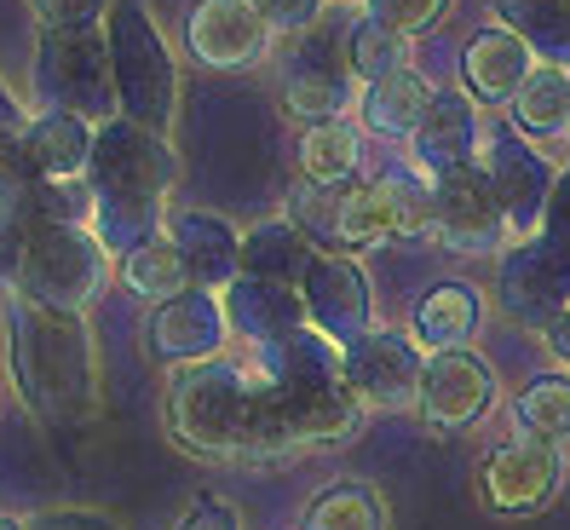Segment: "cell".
<instances>
[{
	"label": "cell",
	"mask_w": 570,
	"mask_h": 530,
	"mask_svg": "<svg viewBox=\"0 0 570 530\" xmlns=\"http://www.w3.org/2000/svg\"><path fill=\"white\" fill-rule=\"evenodd\" d=\"M352 7H363V0H352Z\"/></svg>",
	"instance_id": "obj_41"
},
{
	"label": "cell",
	"mask_w": 570,
	"mask_h": 530,
	"mask_svg": "<svg viewBox=\"0 0 570 530\" xmlns=\"http://www.w3.org/2000/svg\"><path fill=\"white\" fill-rule=\"evenodd\" d=\"M548 352H553L559 363H570V312H559V317L548 323Z\"/></svg>",
	"instance_id": "obj_38"
},
{
	"label": "cell",
	"mask_w": 570,
	"mask_h": 530,
	"mask_svg": "<svg viewBox=\"0 0 570 530\" xmlns=\"http://www.w3.org/2000/svg\"><path fill=\"white\" fill-rule=\"evenodd\" d=\"M92 145H98V127L76 110H41L23 127V150L41 179H81L92 168Z\"/></svg>",
	"instance_id": "obj_20"
},
{
	"label": "cell",
	"mask_w": 570,
	"mask_h": 530,
	"mask_svg": "<svg viewBox=\"0 0 570 530\" xmlns=\"http://www.w3.org/2000/svg\"><path fill=\"white\" fill-rule=\"evenodd\" d=\"M495 370L490 357L473 346H455V352H432L426 357V375H421V421L432 433H466L495 410Z\"/></svg>",
	"instance_id": "obj_10"
},
{
	"label": "cell",
	"mask_w": 570,
	"mask_h": 530,
	"mask_svg": "<svg viewBox=\"0 0 570 530\" xmlns=\"http://www.w3.org/2000/svg\"><path fill=\"white\" fill-rule=\"evenodd\" d=\"M312 265H317L312 237H306V230H299L288 214L254 225L248 237H243V272H248V277H277V283H294V288H299V283L312 277Z\"/></svg>",
	"instance_id": "obj_24"
},
{
	"label": "cell",
	"mask_w": 570,
	"mask_h": 530,
	"mask_svg": "<svg viewBox=\"0 0 570 530\" xmlns=\"http://www.w3.org/2000/svg\"><path fill=\"white\" fill-rule=\"evenodd\" d=\"M167 433L203 461H254L259 357H208L179 370L167 386Z\"/></svg>",
	"instance_id": "obj_3"
},
{
	"label": "cell",
	"mask_w": 570,
	"mask_h": 530,
	"mask_svg": "<svg viewBox=\"0 0 570 530\" xmlns=\"http://www.w3.org/2000/svg\"><path fill=\"white\" fill-rule=\"evenodd\" d=\"M386 185H392V237H404V243L439 237V196H432V179L397 174Z\"/></svg>",
	"instance_id": "obj_32"
},
{
	"label": "cell",
	"mask_w": 570,
	"mask_h": 530,
	"mask_svg": "<svg viewBox=\"0 0 570 530\" xmlns=\"http://www.w3.org/2000/svg\"><path fill=\"white\" fill-rule=\"evenodd\" d=\"M564 484V450L559 444H542V439H508L484 455L479 468V495L490 513H508V519H524V513H542Z\"/></svg>",
	"instance_id": "obj_9"
},
{
	"label": "cell",
	"mask_w": 570,
	"mask_h": 530,
	"mask_svg": "<svg viewBox=\"0 0 570 530\" xmlns=\"http://www.w3.org/2000/svg\"><path fill=\"white\" fill-rule=\"evenodd\" d=\"M484 168H490V179H495V190H501L508 225H513V230H535V219H542V208H548V190H553L548 168H542L530 150H519V145H490Z\"/></svg>",
	"instance_id": "obj_25"
},
{
	"label": "cell",
	"mask_w": 570,
	"mask_h": 530,
	"mask_svg": "<svg viewBox=\"0 0 570 530\" xmlns=\"http://www.w3.org/2000/svg\"><path fill=\"white\" fill-rule=\"evenodd\" d=\"M36 87L47 92V110L110 116L116 110V63L105 29H47L36 52Z\"/></svg>",
	"instance_id": "obj_7"
},
{
	"label": "cell",
	"mask_w": 570,
	"mask_h": 530,
	"mask_svg": "<svg viewBox=\"0 0 570 530\" xmlns=\"http://www.w3.org/2000/svg\"><path fill=\"white\" fill-rule=\"evenodd\" d=\"M455 0H363V18H375L386 29H397V36H426V29H439L450 18Z\"/></svg>",
	"instance_id": "obj_33"
},
{
	"label": "cell",
	"mask_w": 570,
	"mask_h": 530,
	"mask_svg": "<svg viewBox=\"0 0 570 530\" xmlns=\"http://www.w3.org/2000/svg\"><path fill=\"white\" fill-rule=\"evenodd\" d=\"M288 219L334 254L341 248H375V243L392 237V185L386 179H341V185L294 179Z\"/></svg>",
	"instance_id": "obj_6"
},
{
	"label": "cell",
	"mask_w": 570,
	"mask_h": 530,
	"mask_svg": "<svg viewBox=\"0 0 570 530\" xmlns=\"http://www.w3.org/2000/svg\"><path fill=\"white\" fill-rule=\"evenodd\" d=\"M299 294H306L312 328H317V335H328L334 346H352L357 335H368V283L357 272V259L323 254L312 265V277L299 283Z\"/></svg>",
	"instance_id": "obj_17"
},
{
	"label": "cell",
	"mask_w": 570,
	"mask_h": 530,
	"mask_svg": "<svg viewBox=\"0 0 570 530\" xmlns=\"http://www.w3.org/2000/svg\"><path fill=\"white\" fill-rule=\"evenodd\" d=\"M18 127H29V121H23V110L7 98V87H0V132H18Z\"/></svg>",
	"instance_id": "obj_39"
},
{
	"label": "cell",
	"mask_w": 570,
	"mask_h": 530,
	"mask_svg": "<svg viewBox=\"0 0 570 530\" xmlns=\"http://www.w3.org/2000/svg\"><path fill=\"white\" fill-rule=\"evenodd\" d=\"M185 47L196 63L237 76V70H259L277 52V29L265 23L254 0H196L185 12Z\"/></svg>",
	"instance_id": "obj_8"
},
{
	"label": "cell",
	"mask_w": 570,
	"mask_h": 530,
	"mask_svg": "<svg viewBox=\"0 0 570 530\" xmlns=\"http://www.w3.org/2000/svg\"><path fill=\"white\" fill-rule=\"evenodd\" d=\"M110 277V243L92 225H36L23 248L18 294L58 312H87Z\"/></svg>",
	"instance_id": "obj_5"
},
{
	"label": "cell",
	"mask_w": 570,
	"mask_h": 530,
	"mask_svg": "<svg viewBox=\"0 0 570 530\" xmlns=\"http://www.w3.org/2000/svg\"><path fill=\"white\" fill-rule=\"evenodd\" d=\"M121 283L139 294V301L161 306V301H174V294L196 288L190 283V265L179 254V243L167 237V230H150V237H139L132 248H121Z\"/></svg>",
	"instance_id": "obj_26"
},
{
	"label": "cell",
	"mask_w": 570,
	"mask_h": 530,
	"mask_svg": "<svg viewBox=\"0 0 570 530\" xmlns=\"http://www.w3.org/2000/svg\"><path fill=\"white\" fill-rule=\"evenodd\" d=\"M225 312H230V335H243L254 352H272V346L294 341L299 328H312L306 294H299L294 283L248 277V272L225 288Z\"/></svg>",
	"instance_id": "obj_16"
},
{
	"label": "cell",
	"mask_w": 570,
	"mask_h": 530,
	"mask_svg": "<svg viewBox=\"0 0 570 530\" xmlns=\"http://www.w3.org/2000/svg\"><path fill=\"white\" fill-rule=\"evenodd\" d=\"M167 237L179 243V254H185V265H190V283H196V288L225 294L230 283L243 277V230L230 225L225 214L185 208V214H174V230H167Z\"/></svg>",
	"instance_id": "obj_19"
},
{
	"label": "cell",
	"mask_w": 570,
	"mask_h": 530,
	"mask_svg": "<svg viewBox=\"0 0 570 530\" xmlns=\"http://www.w3.org/2000/svg\"><path fill=\"white\" fill-rule=\"evenodd\" d=\"M495 18L519 29L535 52H548V63L570 58V0H495Z\"/></svg>",
	"instance_id": "obj_31"
},
{
	"label": "cell",
	"mask_w": 570,
	"mask_h": 530,
	"mask_svg": "<svg viewBox=\"0 0 570 530\" xmlns=\"http://www.w3.org/2000/svg\"><path fill=\"white\" fill-rule=\"evenodd\" d=\"M513 426H519V439L570 450V375H535L513 398Z\"/></svg>",
	"instance_id": "obj_29"
},
{
	"label": "cell",
	"mask_w": 570,
	"mask_h": 530,
	"mask_svg": "<svg viewBox=\"0 0 570 530\" xmlns=\"http://www.w3.org/2000/svg\"><path fill=\"white\" fill-rule=\"evenodd\" d=\"M410 156L421 174H450V168H466V161L484 156V121H479V98L466 87H439L432 105L421 116V127L410 132Z\"/></svg>",
	"instance_id": "obj_14"
},
{
	"label": "cell",
	"mask_w": 570,
	"mask_h": 530,
	"mask_svg": "<svg viewBox=\"0 0 570 530\" xmlns=\"http://www.w3.org/2000/svg\"><path fill=\"white\" fill-rule=\"evenodd\" d=\"M254 7L265 12V23H272L277 36H312L328 0H254Z\"/></svg>",
	"instance_id": "obj_35"
},
{
	"label": "cell",
	"mask_w": 570,
	"mask_h": 530,
	"mask_svg": "<svg viewBox=\"0 0 570 530\" xmlns=\"http://www.w3.org/2000/svg\"><path fill=\"white\" fill-rule=\"evenodd\" d=\"M105 36H110V63H116V110L150 132H167V121L179 110V70L156 18L139 0H116L105 18Z\"/></svg>",
	"instance_id": "obj_4"
},
{
	"label": "cell",
	"mask_w": 570,
	"mask_h": 530,
	"mask_svg": "<svg viewBox=\"0 0 570 530\" xmlns=\"http://www.w3.org/2000/svg\"><path fill=\"white\" fill-rule=\"evenodd\" d=\"M410 52H415V41L397 36V29H386V23H375V18H357L352 36H346V63H352V76L363 87H375V81H386L397 70H410V63H415Z\"/></svg>",
	"instance_id": "obj_30"
},
{
	"label": "cell",
	"mask_w": 570,
	"mask_h": 530,
	"mask_svg": "<svg viewBox=\"0 0 570 530\" xmlns=\"http://www.w3.org/2000/svg\"><path fill=\"white\" fill-rule=\"evenodd\" d=\"M432 196H439V243L455 248V254H495L501 237L513 230L484 161H466V168L439 174L432 179Z\"/></svg>",
	"instance_id": "obj_11"
},
{
	"label": "cell",
	"mask_w": 570,
	"mask_h": 530,
	"mask_svg": "<svg viewBox=\"0 0 570 530\" xmlns=\"http://www.w3.org/2000/svg\"><path fill=\"white\" fill-rule=\"evenodd\" d=\"M36 530H110V524L92 519V513H41Z\"/></svg>",
	"instance_id": "obj_37"
},
{
	"label": "cell",
	"mask_w": 570,
	"mask_h": 530,
	"mask_svg": "<svg viewBox=\"0 0 570 530\" xmlns=\"http://www.w3.org/2000/svg\"><path fill=\"white\" fill-rule=\"evenodd\" d=\"M328 36H294V58L283 63V76H277V98H283V110L299 116V121H328V116H346V81L352 76V63L323 47Z\"/></svg>",
	"instance_id": "obj_15"
},
{
	"label": "cell",
	"mask_w": 570,
	"mask_h": 530,
	"mask_svg": "<svg viewBox=\"0 0 570 530\" xmlns=\"http://www.w3.org/2000/svg\"><path fill=\"white\" fill-rule=\"evenodd\" d=\"M432 92H439V81H426L415 63H410V70H397V76H386V81H375V87H363L357 116H363L368 132L410 145V132L421 127V116H426V105H432Z\"/></svg>",
	"instance_id": "obj_22"
},
{
	"label": "cell",
	"mask_w": 570,
	"mask_h": 530,
	"mask_svg": "<svg viewBox=\"0 0 570 530\" xmlns=\"http://www.w3.org/2000/svg\"><path fill=\"white\" fill-rule=\"evenodd\" d=\"M179 530H243V519L230 502H219V495H203V502L179 519Z\"/></svg>",
	"instance_id": "obj_36"
},
{
	"label": "cell",
	"mask_w": 570,
	"mask_h": 530,
	"mask_svg": "<svg viewBox=\"0 0 570 530\" xmlns=\"http://www.w3.org/2000/svg\"><path fill=\"white\" fill-rule=\"evenodd\" d=\"M299 530H392V513H386V495L375 484L341 479V484H323L312 495Z\"/></svg>",
	"instance_id": "obj_28"
},
{
	"label": "cell",
	"mask_w": 570,
	"mask_h": 530,
	"mask_svg": "<svg viewBox=\"0 0 570 530\" xmlns=\"http://www.w3.org/2000/svg\"><path fill=\"white\" fill-rule=\"evenodd\" d=\"M12 381L41 421H81L98 404L92 335L81 312H58L41 301H12Z\"/></svg>",
	"instance_id": "obj_2"
},
{
	"label": "cell",
	"mask_w": 570,
	"mask_h": 530,
	"mask_svg": "<svg viewBox=\"0 0 570 530\" xmlns=\"http://www.w3.org/2000/svg\"><path fill=\"white\" fill-rule=\"evenodd\" d=\"M461 76H466V92H473L479 105H513L519 87L535 76V47L519 29L490 23L461 47Z\"/></svg>",
	"instance_id": "obj_18"
},
{
	"label": "cell",
	"mask_w": 570,
	"mask_h": 530,
	"mask_svg": "<svg viewBox=\"0 0 570 530\" xmlns=\"http://www.w3.org/2000/svg\"><path fill=\"white\" fill-rule=\"evenodd\" d=\"M421 375H426V352L415 346V335L368 328L346 346V381L363 398V410H415Z\"/></svg>",
	"instance_id": "obj_12"
},
{
	"label": "cell",
	"mask_w": 570,
	"mask_h": 530,
	"mask_svg": "<svg viewBox=\"0 0 570 530\" xmlns=\"http://www.w3.org/2000/svg\"><path fill=\"white\" fill-rule=\"evenodd\" d=\"M513 127L524 132V145H559L570 139V70L564 63H535V76L513 98Z\"/></svg>",
	"instance_id": "obj_23"
},
{
	"label": "cell",
	"mask_w": 570,
	"mask_h": 530,
	"mask_svg": "<svg viewBox=\"0 0 570 530\" xmlns=\"http://www.w3.org/2000/svg\"><path fill=\"white\" fill-rule=\"evenodd\" d=\"M479 317H484V301L473 288H466V283H439L432 294H421V306L410 317V335H415V346L426 357L432 352H455V346L473 341Z\"/></svg>",
	"instance_id": "obj_21"
},
{
	"label": "cell",
	"mask_w": 570,
	"mask_h": 530,
	"mask_svg": "<svg viewBox=\"0 0 570 530\" xmlns=\"http://www.w3.org/2000/svg\"><path fill=\"white\" fill-rule=\"evenodd\" d=\"M41 29H105L116 0H29Z\"/></svg>",
	"instance_id": "obj_34"
},
{
	"label": "cell",
	"mask_w": 570,
	"mask_h": 530,
	"mask_svg": "<svg viewBox=\"0 0 570 530\" xmlns=\"http://www.w3.org/2000/svg\"><path fill=\"white\" fill-rule=\"evenodd\" d=\"M92 230L110 248H132L139 237H150L167 196L179 185V156L167 145V132H150L127 116H110L98 127L92 145Z\"/></svg>",
	"instance_id": "obj_1"
},
{
	"label": "cell",
	"mask_w": 570,
	"mask_h": 530,
	"mask_svg": "<svg viewBox=\"0 0 570 530\" xmlns=\"http://www.w3.org/2000/svg\"><path fill=\"white\" fill-rule=\"evenodd\" d=\"M357 161H363V127L352 116H328L299 132V179L341 185L357 179Z\"/></svg>",
	"instance_id": "obj_27"
},
{
	"label": "cell",
	"mask_w": 570,
	"mask_h": 530,
	"mask_svg": "<svg viewBox=\"0 0 570 530\" xmlns=\"http://www.w3.org/2000/svg\"><path fill=\"white\" fill-rule=\"evenodd\" d=\"M225 341H230V312H225V294L214 288H185L174 301L150 306V323H145V346L156 363H208V357H225Z\"/></svg>",
	"instance_id": "obj_13"
},
{
	"label": "cell",
	"mask_w": 570,
	"mask_h": 530,
	"mask_svg": "<svg viewBox=\"0 0 570 530\" xmlns=\"http://www.w3.org/2000/svg\"><path fill=\"white\" fill-rule=\"evenodd\" d=\"M0 530H23V524H18V519H0Z\"/></svg>",
	"instance_id": "obj_40"
}]
</instances>
